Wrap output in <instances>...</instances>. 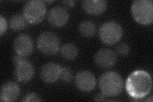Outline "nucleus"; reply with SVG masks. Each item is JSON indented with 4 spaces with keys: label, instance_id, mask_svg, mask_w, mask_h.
Here are the masks:
<instances>
[{
    "label": "nucleus",
    "instance_id": "obj_3",
    "mask_svg": "<svg viewBox=\"0 0 153 102\" xmlns=\"http://www.w3.org/2000/svg\"><path fill=\"white\" fill-rule=\"evenodd\" d=\"M135 20L141 24H149L153 21V2L151 0H137L131 6Z\"/></svg>",
    "mask_w": 153,
    "mask_h": 102
},
{
    "label": "nucleus",
    "instance_id": "obj_17",
    "mask_svg": "<svg viewBox=\"0 0 153 102\" xmlns=\"http://www.w3.org/2000/svg\"><path fill=\"white\" fill-rule=\"evenodd\" d=\"M79 31L83 36L90 38L95 35L97 28H96V25L93 22L85 21L80 24Z\"/></svg>",
    "mask_w": 153,
    "mask_h": 102
},
{
    "label": "nucleus",
    "instance_id": "obj_14",
    "mask_svg": "<svg viewBox=\"0 0 153 102\" xmlns=\"http://www.w3.org/2000/svg\"><path fill=\"white\" fill-rule=\"evenodd\" d=\"M84 10L91 15H100L105 12L107 2L103 0H85L82 3Z\"/></svg>",
    "mask_w": 153,
    "mask_h": 102
},
{
    "label": "nucleus",
    "instance_id": "obj_21",
    "mask_svg": "<svg viewBox=\"0 0 153 102\" xmlns=\"http://www.w3.org/2000/svg\"><path fill=\"white\" fill-rule=\"evenodd\" d=\"M0 28H1V30H0V34L2 35L6 31L7 29V22L6 19L3 18V16H0Z\"/></svg>",
    "mask_w": 153,
    "mask_h": 102
},
{
    "label": "nucleus",
    "instance_id": "obj_23",
    "mask_svg": "<svg viewBox=\"0 0 153 102\" xmlns=\"http://www.w3.org/2000/svg\"><path fill=\"white\" fill-rule=\"evenodd\" d=\"M75 1H63V3H64L65 5L68 6V7H73L75 4Z\"/></svg>",
    "mask_w": 153,
    "mask_h": 102
},
{
    "label": "nucleus",
    "instance_id": "obj_12",
    "mask_svg": "<svg viewBox=\"0 0 153 102\" xmlns=\"http://www.w3.org/2000/svg\"><path fill=\"white\" fill-rule=\"evenodd\" d=\"M61 67L54 63H48L42 66L40 77L46 83H54L59 79Z\"/></svg>",
    "mask_w": 153,
    "mask_h": 102
},
{
    "label": "nucleus",
    "instance_id": "obj_4",
    "mask_svg": "<svg viewBox=\"0 0 153 102\" xmlns=\"http://www.w3.org/2000/svg\"><path fill=\"white\" fill-rule=\"evenodd\" d=\"M23 16L31 24H38L43 21L46 13L45 1L31 0L26 3L23 7Z\"/></svg>",
    "mask_w": 153,
    "mask_h": 102
},
{
    "label": "nucleus",
    "instance_id": "obj_16",
    "mask_svg": "<svg viewBox=\"0 0 153 102\" xmlns=\"http://www.w3.org/2000/svg\"><path fill=\"white\" fill-rule=\"evenodd\" d=\"M27 21L23 15L20 13H17L13 15L10 21V26L12 30L14 31H19L22 30L26 27Z\"/></svg>",
    "mask_w": 153,
    "mask_h": 102
},
{
    "label": "nucleus",
    "instance_id": "obj_20",
    "mask_svg": "<svg viewBox=\"0 0 153 102\" xmlns=\"http://www.w3.org/2000/svg\"><path fill=\"white\" fill-rule=\"evenodd\" d=\"M22 101H40L42 99L40 96L36 93H27L22 100Z\"/></svg>",
    "mask_w": 153,
    "mask_h": 102
},
{
    "label": "nucleus",
    "instance_id": "obj_15",
    "mask_svg": "<svg viewBox=\"0 0 153 102\" xmlns=\"http://www.w3.org/2000/svg\"><path fill=\"white\" fill-rule=\"evenodd\" d=\"M60 52L62 57L68 61H72L76 59L79 54L77 47L71 43H66L63 44L60 48Z\"/></svg>",
    "mask_w": 153,
    "mask_h": 102
},
{
    "label": "nucleus",
    "instance_id": "obj_2",
    "mask_svg": "<svg viewBox=\"0 0 153 102\" xmlns=\"http://www.w3.org/2000/svg\"><path fill=\"white\" fill-rule=\"evenodd\" d=\"M99 86L102 93L105 96H115L122 92L123 81L117 73L107 71L100 76Z\"/></svg>",
    "mask_w": 153,
    "mask_h": 102
},
{
    "label": "nucleus",
    "instance_id": "obj_22",
    "mask_svg": "<svg viewBox=\"0 0 153 102\" xmlns=\"http://www.w3.org/2000/svg\"><path fill=\"white\" fill-rule=\"evenodd\" d=\"M105 95L103 93H99L97 95L94 97V101H105Z\"/></svg>",
    "mask_w": 153,
    "mask_h": 102
},
{
    "label": "nucleus",
    "instance_id": "obj_9",
    "mask_svg": "<svg viewBox=\"0 0 153 102\" xmlns=\"http://www.w3.org/2000/svg\"><path fill=\"white\" fill-rule=\"evenodd\" d=\"M117 61L116 54L108 48L99 50L94 56V62L99 67L108 68L113 66Z\"/></svg>",
    "mask_w": 153,
    "mask_h": 102
},
{
    "label": "nucleus",
    "instance_id": "obj_24",
    "mask_svg": "<svg viewBox=\"0 0 153 102\" xmlns=\"http://www.w3.org/2000/svg\"><path fill=\"white\" fill-rule=\"evenodd\" d=\"M146 101H151V102H152V96H151L149 97V98H148Z\"/></svg>",
    "mask_w": 153,
    "mask_h": 102
},
{
    "label": "nucleus",
    "instance_id": "obj_7",
    "mask_svg": "<svg viewBox=\"0 0 153 102\" xmlns=\"http://www.w3.org/2000/svg\"><path fill=\"white\" fill-rule=\"evenodd\" d=\"M12 61L16 66L15 74L17 80L24 83L31 80L35 74L32 63L25 59V57L17 54L12 57Z\"/></svg>",
    "mask_w": 153,
    "mask_h": 102
},
{
    "label": "nucleus",
    "instance_id": "obj_8",
    "mask_svg": "<svg viewBox=\"0 0 153 102\" xmlns=\"http://www.w3.org/2000/svg\"><path fill=\"white\" fill-rule=\"evenodd\" d=\"M34 44L32 38L27 34L19 35L13 42V48L17 54L26 57L31 54Z\"/></svg>",
    "mask_w": 153,
    "mask_h": 102
},
{
    "label": "nucleus",
    "instance_id": "obj_6",
    "mask_svg": "<svg viewBox=\"0 0 153 102\" xmlns=\"http://www.w3.org/2000/svg\"><path fill=\"white\" fill-rule=\"evenodd\" d=\"M37 47L43 54L48 56L54 55L59 50L60 41L56 34L46 31L42 33L38 37Z\"/></svg>",
    "mask_w": 153,
    "mask_h": 102
},
{
    "label": "nucleus",
    "instance_id": "obj_5",
    "mask_svg": "<svg viewBox=\"0 0 153 102\" xmlns=\"http://www.w3.org/2000/svg\"><path fill=\"white\" fill-rule=\"evenodd\" d=\"M123 33V28L120 24L114 21H109L100 26L99 36L105 44L113 45L121 39Z\"/></svg>",
    "mask_w": 153,
    "mask_h": 102
},
{
    "label": "nucleus",
    "instance_id": "obj_25",
    "mask_svg": "<svg viewBox=\"0 0 153 102\" xmlns=\"http://www.w3.org/2000/svg\"><path fill=\"white\" fill-rule=\"evenodd\" d=\"M45 2H46V3H52L53 1H46Z\"/></svg>",
    "mask_w": 153,
    "mask_h": 102
},
{
    "label": "nucleus",
    "instance_id": "obj_18",
    "mask_svg": "<svg viewBox=\"0 0 153 102\" xmlns=\"http://www.w3.org/2000/svg\"><path fill=\"white\" fill-rule=\"evenodd\" d=\"M59 79L65 83H69L73 79V74L68 68H61L60 71Z\"/></svg>",
    "mask_w": 153,
    "mask_h": 102
},
{
    "label": "nucleus",
    "instance_id": "obj_13",
    "mask_svg": "<svg viewBox=\"0 0 153 102\" xmlns=\"http://www.w3.org/2000/svg\"><path fill=\"white\" fill-rule=\"evenodd\" d=\"M20 95V88L13 82L4 83L1 89V101L11 102L16 101Z\"/></svg>",
    "mask_w": 153,
    "mask_h": 102
},
{
    "label": "nucleus",
    "instance_id": "obj_11",
    "mask_svg": "<svg viewBox=\"0 0 153 102\" xmlns=\"http://www.w3.org/2000/svg\"><path fill=\"white\" fill-rule=\"evenodd\" d=\"M69 13L66 8L62 7H55L49 11L47 16V21L51 25L54 27L64 26L68 22Z\"/></svg>",
    "mask_w": 153,
    "mask_h": 102
},
{
    "label": "nucleus",
    "instance_id": "obj_10",
    "mask_svg": "<svg viewBox=\"0 0 153 102\" xmlns=\"http://www.w3.org/2000/svg\"><path fill=\"white\" fill-rule=\"evenodd\" d=\"M96 82L94 75L89 71H80L75 79L76 87L84 92H88L93 89L96 86Z\"/></svg>",
    "mask_w": 153,
    "mask_h": 102
},
{
    "label": "nucleus",
    "instance_id": "obj_1",
    "mask_svg": "<svg viewBox=\"0 0 153 102\" xmlns=\"http://www.w3.org/2000/svg\"><path fill=\"white\" fill-rule=\"evenodd\" d=\"M152 86L151 77L144 70H136L132 72L126 82L128 93L137 100L142 98L149 94Z\"/></svg>",
    "mask_w": 153,
    "mask_h": 102
},
{
    "label": "nucleus",
    "instance_id": "obj_19",
    "mask_svg": "<svg viewBox=\"0 0 153 102\" xmlns=\"http://www.w3.org/2000/svg\"><path fill=\"white\" fill-rule=\"evenodd\" d=\"M117 54L121 56H125L130 52V47L126 43H121L116 47Z\"/></svg>",
    "mask_w": 153,
    "mask_h": 102
}]
</instances>
